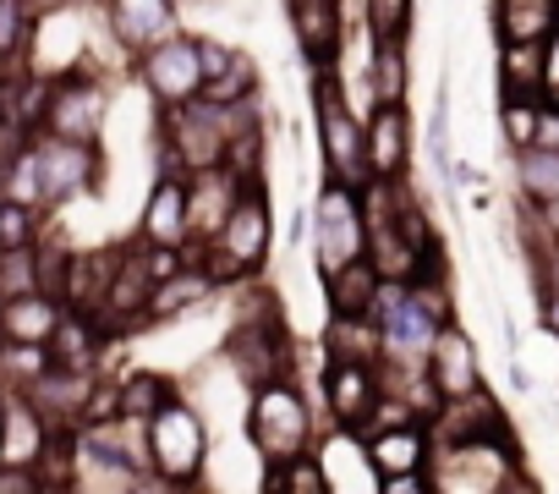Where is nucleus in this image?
<instances>
[{"label": "nucleus", "instance_id": "39448f33", "mask_svg": "<svg viewBox=\"0 0 559 494\" xmlns=\"http://www.w3.org/2000/svg\"><path fill=\"white\" fill-rule=\"evenodd\" d=\"M368 254V209H362V187L330 176L319 187V203H313V259H319V275H335L341 264L362 259Z\"/></svg>", "mask_w": 559, "mask_h": 494}, {"label": "nucleus", "instance_id": "4468645a", "mask_svg": "<svg viewBox=\"0 0 559 494\" xmlns=\"http://www.w3.org/2000/svg\"><path fill=\"white\" fill-rule=\"evenodd\" d=\"M241 187H247V181H241L230 165L192 170V176H187V231H192L198 242H209V236L225 225V214L236 209Z\"/></svg>", "mask_w": 559, "mask_h": 494}, {"label": "nucleus", "instance_id": "a878e982", "mask_svg": "<svg viewBox=\"0 0 559 494\" xmlns=\"http://www.w3.org/2000/svg\"><path fill=\"white\" fill-rule=\"evenodd\" d=\"M181 390H176V379H165V374H148V368H138V374H127V379H116V401H121V417H138V423H148L165 401H176Z\"/></svg>", "mask_w": 559, "mask_h": 494}, {"label": "nucleus", "instance_id": "e433bc0d", "mask_svg": "<svg viewBox=\"0 0 559 494\" xmlns=\"http://www.w3.org/2000/svg\"><path fill=\"white\" fill-rule=\"evenodd\" d=\"M537 99L559 105V28L543 39V72H537Z\"/></svg>", "mask_w": 559, "mask_h": 494}, {"label": "nucleus", "instance_id": "7c9ffc66", "mask_svg": "<svg viewBox=\"0 0 559 494\" xmlns=\"http://www.w3.org/2000/svg\"><path fill=\"white\" fill-rule=\"evenodd\" d=\"M203 94H209L214 105L252 99V94H258V67H252V56H247V50H236V61H230L219 78H209V83H203Z\"/></svg>", "mask_w": 559, "mask_h": 494}, {"label": "nucleus", "instance_id": "f704fd0d", "mask_svg": "<svg viewBox=\"0 0 559 494\" xmlns=\"http://www.w3.org/2000/svg\"><path fill=\"white\" fill-rule=\"evenodd\" d=\"M428 154H433V165L450 176L455 170V160H450V89H439V99H433V116H428Z\"/></svg>", "mask_w": 559, "mask_h": 494}, {"label": "nucleus", "instance_id": "f03ea898", "mask_svg": "<svg viewBox=\"0 0 559 494\" xmlns=\"http://www.w3.org/2000/svg\"><path fill=\"white\" fill-rule=\"evenodd\" d=\"M247 439L263 467H280L302 450H313V407L297 385V374H274L258 390H247Z\"/></svg>", "mask_w": 559, "mask_h": 494}, {"label": "nucleus", "instance_id": "bb28decb", "mask_svg": "<svg viewBox=\"0 0 559 494\" xmlns=\"http://www.w3.org/2000/svg\"><path fill=\"white\" fill-rule=\"evenodd\" d=\"M515 187L526 203H554L559 198V149H515Z\"/></svg>", "mask_w": 559, "mask_h": 494}, {"label": "nucleus", "instance_id": "6ab92c4d", "mask_svg": "<svg viewBox=\"0 0 559 494\" xmlns=\"http://www.w3.org/2000/svg\"><path fill=\"white\" fill-rule=\"evenodd\" d=\"M138 236L154 242V247H181L192 231H187V176H159L148 203H143V220H138Z\"/></svg>", "mask_w": 559, "mask_h": 494}, {"label": "nucleus", "instance_id": "7ed1b4c3", "mask_svg": "<svg viewBox=\"0 0 559 494\" xmlns=\"http://www.w3.org/2000/svg\"><path fill=\"white\" fill-rule=\"evenodd\" d=\"M269 242H274V220H269V198H263V176H252L236 198V209L225 214V225L209 236L203 270L214 275V286H241L269 264Z\"/></svg>", "mask_w": 559, "mask_h": 494}, {"label": "nucleus", "instance_id": "c9c22d12", "mask_svg": "<svg viewBox=\"0 0 559 494\" xmlns=\"http://www.w3.org/2000/svg\"><path fill=\"white\" fill-rule=\"evenodd\" d=\"M39 132L28 127V121H17V116H0V181H7V170L28 154V143H34Z\"/></svg>", "mask_w": 559, "mask_h": 494}, {"label": "nucleus", "instance_id": "f3484780", "mask_svg": "<svg viewBox=\"0 0 559 494\" xmlns=\"http://www.w3.org/2000/svg\"><path fill=\"white\" fill-rule=\"evenodd\" d=\"M368 170L379 181H401L412 170V116H406V105H373V116H368Z\"/></svg>", "mask_w": 559, "mask_h": 494}, {"label": "nucleus", "instance_id": "58836bf2", "mask_svg": "<svg viewBox=\"0 0 559 494\" xmlns=\"http://www.w3.org/2000/svg\"><path fill=\"white\" fill-rule=\"evenodd\" d=\"M198 61H203V83H209V78H219V72H225V67L236 61V50L203 34V39H198Z\"/></svg>", "mask_w": 559, "mask_h": 494}, {"label": "nucleus", "instance_id": "20e7f679", "mask_svg": "<svg viewBox=\"0 0 559 494\" xmlns=\"http://www.w3.org/2000/svg\"><path fill=\"white\" fill-rule=\"evenodd\" d=\"M225 149H230L225 105H214L209 94L165 105V116H159V176H192V170L225 165Z\"/></svg>", "mask_w": 559, "mask_h": 494}, {"label": "nucleus", "instance_id": "37998d69", "mask_svg": "<svg viewBox=\"0 0 559 494\" xmlns=\"http://www.w3.org/2000/svg\"><path fill=\"white\" fill-rule=\"evenodd\" d=\"M510 385H515V390H532V374H526L521 363H510Z\"/></svg>", "mask_w": 559, "mask_h": 494}, {"label": "nucleus", "instance_id": "79ce46f5", "mask_svg": "<svg viewBox=\"0 0 559 494\" xmlns=\"http://www.w3.org/2000/svg\"><path fill=\"white\" fill-rule=\"evenodd\" d=\"M543 330H548V336H559V286H548V292H543Z\"/></svg>", "mask_w": 559, "mask_h": 494}, {"label": "nucleus", "instance_id": "ddd939ff", "mask_svg": "<svg viewBox=\"0 0 559 494\" xmlns=\"http://www.w3.org/2000/svg\"><path fill=\"white\" fill-rule=\"evenodd\" d=\"M384 396V379H379V363H330L324 368V401H330V417L352 434L368 428L373 407Z\"/></svg>", "mask_w": 559, "mask_h": 494}, {"label": "nucleus", "instance_id": "393cba45", "mask_svg": "<svg viewBox=\"0 0 559 494\" xmlns=\"http://www.w3.org/2000/svg\"><path fill=\"white\" fill-rule=\"evenodd\" d=\"M373 105H406L412 72H406V39H373Z\"/></svg>", "mask_w": 559, "mask_h": 494}, {"label": "nucleus", "instance_id": "423d86ee", "mask_svg": "<svg viewBox=\"0 0 559 494\" xmlns=\"http://www.w3.org/2000/svg\"><path fill=\"white\" fill-rule=\"evenodd\" d=\"M203 461H209V423L181 396L165 401L148 417V467L159 472L165 489H187V483H198Z\"/></svg>", "mask_w": 559, "mask_h": 494}, {"label": "nucleus", "instance_id": "0eeeda50", "mask_svg": "<svg viewBox=\"0 0 559 494\" xmlns=\"http://www.w3.org/2000/svg\"><path fill=\"white\" fill-rule=\"evenodd\" d=\"M313 105H319V149H324V170L341 176V181H352V187L373 181V170H368V121L352 116L346 89L335 83V72H319V83H313Z\"/></svg>", "mask_w": 559, "mask_h": 494}, {"label": "nucleus", "instance_id": "9b49d317", "mask_svg": "<svg viewBox=\"0 0 559 494\" xmlns=\"http://www.w3.org/2000/svg\"><path fill=\"white\" fill-rule=\"evenodd\" d=\"M99 7H105V28L121 45V56H143L159 39L181 34L176 0H99Z\"/></svg>", "mask_w": 559, "mask_h": 494}, {"label": "nucleus", "instance_id": "1a4fd4ad", "mask_svg": "<svg viewBox=\"0 0 559 494\" xmlns=\"http://www.w3.org/2000/svg\"><path fill=\"white\" fill-rule=\"evenodd\" d=\"M138 78H143V89L154 94V105H159V110H165V105H181V99H192V94H203L198 39H187V34L159 39L154 50H143V56H138Z\"/></svg>", "mask_w": 559, "mask_h": 494}, {"label": "nucleus", "instance_id": "2f4dec72", "mask_svg": "<svg viewBox=\"0 0 559 494\" xmlns=\"http://www.w3.org/2000/svg\"><path fill=\"white\" fill-rule=\"evenodd\" d=\"M39 292V270H34V247H0V303Z\"/></svg>", "mask_w": 559, "mask_h": 494}, {"label": "nucleus", "instance_id": "f257e3e1", "mask_svg": "<svg viewBox=\"0 0 559 494\" xmlns=\"http://www.w3.org/2000/svg\"><path fill=\"white\" fill-rule=\"evenodd\" d=\"M105 181V154L99 143H78V138H56V132H39L28 143V154L7 170V181H0V192L7 198H23L45 214L99 192Z\"/></svg>", "mask_w": 559, "mask_h": 494}, {"label": "nucleus", "instance_id": "dca6fc26", "mask_svg": "<svg viewBox=\"0 0 559 494\" xmlns=\"http://www.w3.org/2000/svg\"><path fill=\"white\" fill-rule=\"evenodd\" d=\"M433 445H455V439H504L510 423H504V407L477 385L472 396H455L433 412Z\"/></svg>", "mask_w": 559, "mask_h": 494}, {"label": "nucleus", "instance_id": "2eb2a0df", "mask_svg": "<svg viewBox=\"0 0 559 494\" xmlns=\"http://www.w3.org/2000/svg\"><path fill=\"white\" fill-rule=\"evenodd\" d=\"M428 379L439 385V396L444 401H455V396H472L477 385H483V363H477V346H472V336L450 319L439 336H433V346H428Z\"/></svg>", "mask_w": 559, "mask_h": 494}, {"label": "nucleus", "instance_id": "f8f14e48", "mask_svg": "<svg viewBox=\"0 0 559 494\" xmlns=\"http://www.w3.org/2000/svg\"><path fill=\"white\" fill-rule=\"evenodd\" d=\"M94 385H99L94 368H61V363H50L23 396L34 401V412H39L50 428H83V412H88Z\"/></svg>", "mask_w": 559, "mask_h": 494}, {"label": "nucleus", "instance_id": "a211bd4d", "mask_svg": "<svg viewBox=\"0 0 559 494\" xmlns=\"http://www.w3.org/2000/svg\"><path fill=\"white\" fill-rule=\"evenodd\" d=\"M362 450H368V467L379 472V478H390V472H428V461H433V428L428 423H395V428H373V434H362Z\"/></svg>", "mask_w": 559, "mask_h": 494}, {"label": "nucleus", "instance_id": "72a5a7b5", "mask_svg": "<svg viewBox=\"0 0 559 494\" xmlns=\"http://www.w3.org/2000/svg\"><path fill=\"white\" fill-rule=\"evenodd\" d=\"M537 116H543V99H537V94H526V99H504V138H510L515 149H532V138H537Z\"/></svg>", "mask_w": 559, "mask_h": 494}, {"label": "nucleus", "instance_id": "5701e85b", "mask_svg": "<svg viewBox=\"0 0 559 494\" xmlns=\"http://www.w3.org/2000/svg\"><path fill=\"white\" fill-rule=\"evenodd\" d=\"M214 292H219V286H214V275H209L203 264H181L176 275H165V281L154 286V297H148V325H154V319H181V314L203 308Z\"/></svg>", "mask_w": 559, "mask_h": 494}, {"label": "nucleus", "instance_id": "412c9836", "mask_svg": "<svg viewBox=\"0 0 559 494\" xmlns=\"http://www.w3.org/2000/svg\"><path fill=\"white\" fill-rule=\"evenodd\" d=\"M559 28V0H493L499 45H543Z\"/></svg>", "mask_w": 559, "mask_h": 494}, {"label": "nucleus", "instance_id": "4c0bfd02", "mask_svg": "<svg viewBox=\"0 0 559 494\" xmlns=\"http://www.w3.org/2000/svg\"><path fill=\"white\" fill-rule=\"evenodd\" d=\"M0 494H45V478H39V467L0 461Z\"/></svg>", "mask_w": 559, "mask_h": 494}, {"label": "nucleus", "instance_id": "c756f323", "mask_svg": "<svg viewBox=\"0 0 559 494\" xmlns=\"http://www.w3.org/2000/svg\"><path fill=\"white\" fill-rule=\"evenodd\" d=\"M45 231V209L0 192V247H34Z\"/></svg>", "mask_w": 559, "mask_h": 494}, {"label": "nucleus", "instance_id": "cd10ccee", "mask_svg": "<svg viewBox=\"0 0 559 494\" xmlns=\"http://www.w3.org/2000/svg\"><path fill=\"white\" fill-rule=\"evenodd\" d=\"M537 72H543V45H499V94L504 99L537 94Z\"/></svg>", "mask_w": 559, "mask_h": 494}, {"label": "nucleus", "instance_id": "6e6552de", "mask_svg": "<svg viewBox=\"0 0 559 494\" xmlns=\"http://www.w3.org/2000/svg\"><path fill=\"white\" fill-rule=\"evenodd\" d=\"M105 116H110V89H105L99 67H72V72L50 78V99H45L39 132L78 138V143H99Z\"/></svg>", "mask_w": 559, "mask_h": 494}, {"label": "nucleus", "instance_id": "9d476101", "mask_svg": "<svg viewBox=\"0 0 559 494\" xmlns=\"http://www.w3.org/2000/svg\"><path fill=\"white\" fill-rule=\"evenodd\" d=\"M225 363L236 368V379L247 390H258L274 374H292V341L286 325H258V319H236L225 336Z\"/></svg>", "mask_w": 559, "mask_h": 494}, {"label": "nucleus", "instance_id": "aec40b11", "mask_svg": "<svg viewBox=\"0 0 559 494\" xmlns=\"http://www.w3.org/2000/svg\"><path fill=\"white\" fill-rule=\"evenodd\" d=\"M67 303L50 292H23L0 303V341H28V346H50L56 325H61Z\"/></svg>", "mask_w": 559, "mask_h": 494}, {"label": "nucleus", "instance_id": "4be33fe9", "mask_svg": "<svg viewBox=\"0 0 559 494\" xmlns=\"http://www.w3.org/2000/svg\"><path fill=\"white\" fill-rule=\"evenodd\" d=\"M324 292H330V314H373L379 308V292H384V275L362 254V259L341 264L335 275H324Z\"/></svg>", "mask_w": 559, "mask_h": 494}, {"label": "nucleus", "instance_id": "b1692460", "mask_svg": "<svg viewBox=\"0 0 559 494\" xmlns=\"http://www.w3.org/2000/svg\"><path fill=\"white\" fill-rule=\"evenodd\" d=\"M324 352L330 363H384V330L373 314H335Z\"/></svg>", "mask_w": 559, "mask_h": 494}, {"label": "nucleus", "instance_id": "a19ab883", "mask_svg": "<svg viewBox=\"0 0 559 494\" xmlns=\"http://www.w3.org/2000/svg\"><path fill=\"white\" fill-rule=\"evenodd\" d=\"M537 149H559V105H543V116H537V138H532Z\"/></svg>", "mask_w": 559, "mask_h": 494}, {"label": "nucleus", "instance_id": "c85d7f7f", "mask_svg": "<svg viewBox=\"0 0 559 494\" xmlns=\"http://www.w3.org/2000/svg\"><path fill=\"white\" fill-rule=\"evenodd\" d=\"M263 489H269V494H335L330 472H324L308 450H302V456H292V461H280V467H269Z\"/></svg>", "mask_w": 559, "mask_h": 494}, {"label": "nucleus", "instance_id": "c03bdc74", "mask_svg": "<svg viewBox=\"0 0 559 494\" xmlns=\"http://www.w3.org/2000/svg\"><path fill=\"white\" fill-rule=\"evenodd\" d=\"M0 423H7V390H0Z\"/></svg>", "mask_w": 559, "mask_h": 494}, {"label": "nucleus", "instance_id": "473e14b6", "mask_svg": "<svg viewBox=\"0 0 559 494\" xmlns=\"http://www.w3.org/2000/svg\"><path fill=\"white\" fill-rule=\"evenodd\" d=\"M412 7H417V0H362L368 34H373V39H406V28H412Z\"/></svg>", "mask_w": 559, "mask_h": 494}, {"label": "nucleus", "instance_id": "ea45409f", "mask_svg": "<svg viewBox=\"0 0 559 494\" xmlns=\"http://www.w3.org/2000/svg\"><path fill=\"white\" fill-rule=\"evenodd\" d=\"M379 489L384 494H423V489H433V472H390V478H379Z\"/></svg>", "mask_w": 559, "mask_h": 494}]
</instances>
